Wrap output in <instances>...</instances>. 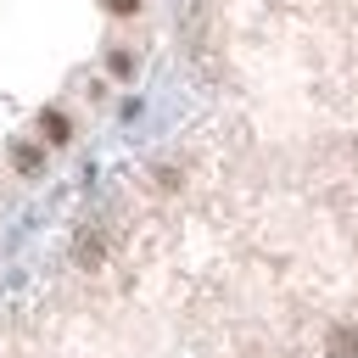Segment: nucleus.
<instances>
[{
	"mask_svg": "<svg viewBox=\"0 0 358 358\" xmlns=\"http://www.w3.org/2000/svg\"><path fill=\"white\" fill-rule=\"evenodd\" d=\"M330 358H358V330L352 324H336L330 330Z\"/></svg>",
	"mask_w": 358,
	"mask_h": 358,
	"instance_id": "1",
	"label": "nucleus"
},
{
	"mask_svg": "<svg viewBox=\"0 0 358 358\" xmlns=\"http://www.w3.org/2000/svg\"><path fill=\"white\" fill-rule=\"evenodd\" d=\"M106 67H112L117 78H129V73H134V56H129V50H112V56H106Z\"/></svg>",
	"mask_w": 358,
	"mask_h": 358,
	"instance_id": "5",
	"label": "nucleus"
},
{
	"mask_svg": "<svg viewBox=\"0 0 358 358\" xmlns=\"http://www.w3.org/2000/svg\"><path fill=\"white\" fill-rule=\"evenodd\" d=\"M101 252H106V246H101V235H84V241H78V263H84V268H95V263H101Z\"/></svg>",
	"mask_w": 358,
	"mask_h": 358,
	"instance_id": "4",
	"label": "nucleus"
},
{
	"mask_svg": "<svg viewBox=\"0 0 358 358\" xmlns=\"http://www.w3.org/2000/svg\"><path fill=\"white\" fill-rule=\"evenodd\" d=\"M106 11H112V17H134V11H140V0H106Z\"/></svg>",
	"mask_w": 358,
	"mask_h": 358,
	"instance_id": "6",
	"label": "nucleus"
},
{
	"mask_svg": "<svg viewBox=\"0 0 358 358\" xmlns=\"http://www.w3.org/2000/svg\"><path fill=\"white\" fill-rule=\"evenodd\" d=\"M39 129H45V140H50V145H62V140H73V123H67L62 112H45V117H39Z\"/></svg>",
	"mask_w": 358,
	"mask_h": 358,
	"instance_id": "2",
	"label": "nucleus"
},
{
	"mask_svg": "<svg viewBox=\"0 0 358 358\" xmlns=\"http://www.w3.org/2000/svg\"><path fill=\"white\" fill-rule=\"evenodd\" d=\"M11 162H17L22 173H39V162H45V157H39V145H17V151H11Z\"/></svg>",
	"mask_w": 358,
	"mask_h": 358,
	"instance_id": "3",
	"label": "nucleus"
}]
</instances>
